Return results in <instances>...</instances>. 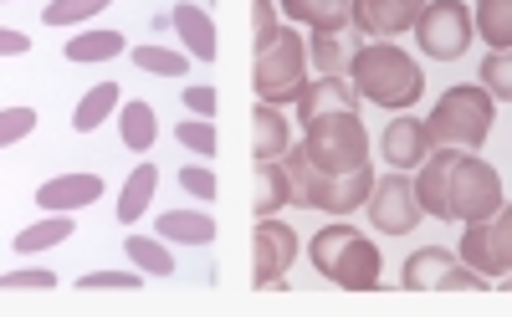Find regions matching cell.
Returning <instances> with one entry per match:
<instances>
[{"mask_svg":"<svg viewBox=\"0 0 512 317\" xmlns=\"http://www.w3.org/2000/svg\"><path fill=\"white\" fill-rule=\"evenodd\" d=\"M349 82L359 103H374L384 113H410L425 93V72L410 52H400L395 41H364L349 62Z\"/></svg>","mask_w":512,"mask_h":317,"instance_id":"1","label":"cell"},{"mask_svg":"<svg viewBox=\"0 0 512 317\" xmlns=\"http://www.w3.org/2000/svg\"><path fill=\"white\" fill-rule=\"evenodd\" d=\"M308 261H313L318 277H328L344 292L379 287V271H384V251L359 231V225H349L344 215H338L333 225H323V231L308 241Z\"/></svg>","mask_w":512,"mask_h":317,"instance_id":"2","label":"cell"},{"mask_svg":"<svg viewBox=\"0 0 512 317\" xmlns=\"http://www.w3.org/2000/svg\"><path fill=\"white\" fill-rule=\"evenodd\" d=\"M282 164H287V174H292L297 205L323 210V215H354V210H364V200H369V190H374V169H369V164H364V169H349V174H328V169H318V164L303 154V144H292V149L282 154Z\"/></svg>","mask_w":512,"mask_h":317,"instance_id":"3","label":"cell"},{"mask_svg":"<svg viewBox=\"0 0 512 317\" xmlns=\"http://www.w3.org/2000/svg\"><path fill=\"white\" fill-rule=\"evenodd\" d=\"M492 123H497V98L482 82H466V87L441 93V103L431 108V118H425L436 149H472V154L487 144Z\"/></svg>","mask_w":512,"mask_h":317,"instance_id":"4","label":"cell"},{"mask_svg":"<svg viewBox=\"0 0 512 317\" xmlns=\"http://www.w3.org/2000/svg\"><path fill=\"white\" fill-rule=\"evenodd\" d=\"M251 87H256V103H272V108L297 103V93L308 87V36H297L292 21L277 31L272 47L256 52Z\"/></svg>","mask_w":512,"mask_h":317,"instance_id":"5","label":"cell"},{"mask_svg":"<svg viewBox=\"0 0 512 317\" xmlns=\"http://www.w3.org/2000/svg\"><path fill=\"white\" fill-rule=\"evenodd\" d=\"M303 154L328 174L364 169L369 164V133H364L359 113H323V118L303 123Z\"/></svg>","mask_w":512,"mask_h":317,"instance_id":"6","label":"cell"},{"mask_svg":"<svg viewBox=\"0 0 512 317\" xmlns=\"http://www.w3.org/2000/svg\"><path fill=\"white\" fill-rule=\"evenodd\" d=\"M507 205V195H502V174L487 164V159H477L472 149H456V159H451V220H487V215H497Z\"/></svg>","mask_w":512,"mask_h":317,"instance_id":"7","label":"cell"},{"mask_svg":"<svg viewBox=\"0 0 512 317\" xmlns=\"http://www.w3.org/2000/svg\"><path fill=\"white\" fill-rule=\"evenodd\" d=\"M415 41L431 62H456L466 57V47L477 41V21L466 0H425V11L415 21Z\"/></svg>","mask_w":512,"mask_h":317,"instance_id":"8","label":"cell"},{"mask_svg":"<svg viewBox=\"0 0 512 317\" xmlns=\"http://www.w3.org/2000/svg\"><path fill=\"white\" fill-rule=\"evenodd\" d=\"M400 287H410V292H487L492 277H482L477 266H466V261H461L456 251H446V246H425V251L405 256Z\"/></svg>","mask_w":512,"mask_h":317,"instance_id":"9","label":"cell"},{"mask_svg":"<svg viewBox=\"0 0 512 317\" xmlns=\"http://www.w3.org/2000/svg\"><path fill=\"white\" fill-rule=\"evenodd\" d=\"M456 256L466 266H477L482 277H492V282L502 277V271H512V205H502L487 220H466Z\"/></svg>","mask_w":512,"mask_h":317,"instance_id":"10","label":"cell"},{"mask_svg":"<svg viewBox=\"0 0 512 317\" xmlns=\"http://www.w3.org/2000/svg\"><path fill=\"white\" fill-rule=\"evenodd\" d=\"M364 210H369V220H374L379 236H410L415 225H420V215H425L420 200H415V179H410L405 169L374 179V190H369Z\"/></svg>","mask_w":512,"mask_h":317,"instance_id":"11","label":"cell"},{"mask_svg":"<svg viewBox=\"0 0 512 317\" xmlns=\"http://www.w3.org/2000/svg\"><path fill=\"white\" fill-rule=\"evenodd\" d=\"M292 261H297V231L277 215H262L251 241V287H282Z\"/></svg>","mask_w":512,"mask_h":317,"instance_id":"12","label":"cell"},{"mask_svg":"<svg viewBox=\"0 0 512 317\" xmlns=\"http://www.w3.org/2000/svg\"><path fill=\"white\" fill-rule=\"evenodd\" d=\"M425 0H354V31L369 41H390L415 31Z\"/></svg>","mask_w":512,"mask_h":317,"instance_id":"13","label":"cell"},{"mask_svg":"<svg viewBox=\"0 0 512 317\" xmlns=\"http://www.w3.org/2000/svg\"><path fill=\"white\" fill-rule=\"evenodd\" d=\"M379 149H384V164H395V169H420L425 159H431V128H425V118H415V113H400L390 128H384V139H379Z\"/></svg>","mask_w":512,"mask_h":317,"instance_id":"14","label":"cell"},{"mask_svg":"<svg viewBox=\"0 0 512 317\" xmlns=\"http://www.w3.org/2000/svg\"><path fill=\"white\" fill-rule=\"evenodd\" d=\"M451 159H456V149H431V159H425L420 174H415L420 210L431 220H446V225H456L451 220Z\"/></svg>","mask_w":512,"mask_h":317,"instance_id":"15","label":"cell"},{"mask_svg":"<svg viewBox=\"0 0 512 317\" xmlns=\"http://www.w3.org/2000/svg\"><path fill=\"white\" fill-rule=\"evenodd\" d=\"M323 113H359V93L349 77H318L297 93V123H313Z\"/></svg>","mask_w":512,"mask_h":317,"instance_id":"16","label":"cell"},{"mask_svg":"<svg viewBox=\"0 0 512 317\" xmlns=\"http://www.w3.org/2000/svg\"><path fill=\"white\" fill-rule=\"evenodd\" d=\"M359 47H364V41H359L354 26L349 31H313L308 36V67L318 77H349V62H354Z\"/></svg>","mask_w":512,"mask_h":317,"instance_id":"17","label":"cell"},{"mask_svg":"<svg viewBox=\"0 0 512 317\" xmlns=\"http://www.w3.org/2000/svg\"><path fill=\"white\" fill-rule=\"evenodd\" d=\"M103 200V179L98 174H57L36 190V205L41 210H82V205H98Z\"/></svg>","mask_w":512,"mask_h":317,"instance_id":"18","label":"cell"},{"mask_svg":"<svg viewBox=\"0 0 512 317\" xmlns=\"http://www.w3.org/2000/svg\"><path fill=\"white\" fill-rule=\"evenodd\" d=\"M292 26L308 31H349L354 26V0H282Z\"/></svg>","mask_w":512,"mask_h":317,"instance_id":"19","label":"cell"},{"mask_svg":"<svg viewBox=\"0 0 512 317\" xmlns=\"http://www.w3.org/2000/svg\"><path fill=\"white\" fill-rule=\"evenodd\" d=\"M287 149H292V123H287V113L272 108V103H256V113H251V154H256V159H282Z\"/></svg>","mask_w":512,"mask_h":317,"instance_id":"20","label":"cell"},{"mask_svg":"<svg viewBox=\"0 0 512 317\" xmlns=\"http://www.w3.org/2000/svg\"><path fill=\"white\" fill-rule=\"evenodd\" d=\"M175 31H180V41H185V52L195 57V62H216V52H221V41H216V21H210L200 6H175Z\"/></svg>","mask_w":512,"mask_h":317,"instance_id":"21","label":"cell"},{"mask_svg":"<svg viewBox=\"0 0 512 317\" xmlns=\"http://www.w3.org/2000/svg\"><path fill=\"white\" fill-rule=\"evenodd\" d=\"M282 205H297L287 164L282 159H256V215H277Z\"/></svg>","mask_w":512,"mask_h":317,"instance_id":"22","label":"cell"},{"mask_svg":"<svg viewBox=\"0 0 512 317\" xmlns=\"http://www.w3.org/2000/svg\"><path fill=\"white\" fill-rule=\"evenodd\" d=\"M159 236L175 246H210L216 241V220L205 210H164L159 215Z\"/></svg>","mask_w":512,"mask_h":317,"instance_id":"23","label":"cell"},{"mask_svg":"<svg viewBox=\"0 0 512 317\" xmlns=\"http://www.w3.org/2000/svg\"><path fill=\"white\" fill-rule=\"evenodd\" d=\"M118 82H93V93H82L77 108H72V128L77 133H98L113 113H118Z\"/></svg>","mask_w":512,"mask_h":317,"instance_id":"24","label":"cell"},{"mask_svg":"<svg viewBox=\"0 0 512 317\" xmlns=\"http://www.w3.org/2000/svg\"><path fill=\"white\" fill-rule=\"evenodd\" d=\"M118 133H123L128 154H149V149H154V139H159V123H154V103H144V98L123 103V108H118Z\"/></svg>","mask_w":512,"mask_h":317,"instance_id":"25","label":"cell"},{"mask_svg":"<svg viewBox=\"0 0 512 317\" xmlns=\"http://www.w3.org/2000/svg\"><path fill=\"white\" fill-rule=\"evenodd\" d=\"M62 241H72V215H67V210H47L36 225L16 231V251H21V256L52 251V246H62Z\"/></svg>","mask_w":512,"mask_h":317,"instance_id":"26","label":"cell"},{"mask_svg":"<svg viewBox=\"0 0 512 317\" xmlns=\"http://www.w3.org/2000/svg\"><path fill=\"white\" fill-rule=\"evenodd\" d=\"M62 52H67V62H113L128 52V41H123V31L98 26V31H77Z\"/></svg>","mask_w":512,"mask_h":317,"instance_id":"27","label":"cell"},{"mask_svg":"<svg viewBox=\"0 0 512 317\" xmlns=\"http://www.w3.org/2000/svg\"><path fill=\"white\" fill-rule=\"evenodd\" d=\"M154 190H159V169L154 164H134V174L123 179V195H118V220L134 225L154 205Z\"/></svg>","mask_w":512,"mask_h":317,"instance_id":"28","label":"cell"},{"mask_svg":"<svg viewBox=\"0 0 512 317\" xmlns=\"http://www.w3.org/2000/svg\"><path fill=\"white\" fill-rule=\"evenodd\" d=\"M472 21H477V36L487 41L492 52H507L512 47V0H477Z\"/></svg>","mask_w":512,"mask_h":317,"instance_id":"29","label":"cell"},{"mask_svg":"<svg viewBox=\"0 0 512 317\" xmlns=\"http://www.w3.org/2000/svg\"><path fill=\"white\" fill-rule=\"evenodd\" d=\"M123 256H128V266H139L144 277H175V256L164 251V236H128L123 241Z\"/></svg>","mask_w":512,"mask_h":317,"instance_id":"30","label":"cell"},{"mask_svg":"<svg viewBox=\"0 0 512 317\" xmlns=\"http://www.w3.org/2000/svg\"><path fill=\"white\" fill-rule=\"evenodd\" d=\"M190 52H175V47H134V67L139 72H154V77H185L190 72Z\"/></svg>","mask_w":512,"mask_h":317,"instance_id":"31","label":"cell"},{"mask_svg":"<svg viewBox=\"0 0 512 317\" xmlns=\"http://www.w3.org/2000/svg\"><path fill=\"white\" fill-rule=\"evenodd\" d=\"M175 139H180L190 154H200V159H216V154H221V133H216V123H210V118H185V123H175Z\"/></svg>","mask_w":512,"mask_h":317,"instance_id":"32","label":"cell"},{"mask_svg":"<svg viewBox=\"0 0 512 317\" xmlns=\"http://www.w3.org/2000/svg\"><path fill=\"white\" fill-rule=\"evenodd\" d=\"M108 6L113 0H47V6H41V21L47 26H77V21H93Z\"/></svg>","mask_w":512,"mask_h":317,"instance_id":"33","label":"cell"},{"mask_svg":"<svg viewBox=\"0 0 512 317\" xmlns=\"http://www.w3.org/2000/svg\"><path fill=\"white\" fill-rule=\"evenodd\" d=\"M482 87H487L497 103H512V47L507 52H492L482 62Z\"/></svg>","mask_w":512,"mask_h":317,"instance_id":"34","label":"cell"},{"mask_svg":"<svg viewBox=\"0 0 512 317\" xmlns=\"http://www.w3.org/2000/svg\"><path fill=\"white\" fill-rule=\"evenodd\" d=\"M36 133V108L16 103V108H0V149H11L21 139H31Z\"/></svg>","mask_w":512,"mask_h":317,"instance_id":"35","label":"cell"},{"mask_svg":"<svg viewBox=\"0 0 512 317\" xmlns=\"http://www.w3.org/2000/svg\"><path fill=\"white\" fill-rule=\"evenodd\" d=\"M82 292H139L144 287V271H88V277L77 282Z\"/></svg>","mask_w":512,"mask_h":317,"instance_id":"36","label":"cell"},{"mask_svg":"<svg viewBox=\"0 0 512 317\" xmlns=\"http://www.w3.org/2000/svg\"><path fill=\"white\" fill-rule=\"evenodd\" d=\"M180 190H185L190 200H200V205H216V195H221L216 169H205V164H185V169H180Z\"/></svg>","mask_w":512,"mask_h":317,"instance_id":"37","label":"cell"},{"mask_svg":"<svg viewBox=\"0 0 512 317\" xmlns=\"http://www.w3.org/2000/svg\"><path fill=\"white\" fill-rule=\"evenodd\" d=\"M57 287V277L47 266H21V271H0V292H47Z\"/></svg>","mask_w":512,"mask_h":317,"instance_id":"38","label":"cell"},{"mask_svg":"<svg viewBox=\"0 0 512 317\" xmlns=\"http://www.w3.org/2000/svg\"><path fill=\"white\" fill-rule=\"evenodd\" d=\"M251 31H256V52L272 47L282 21H277V0H251Z\"/></svg>","mask_w":512,"mask_h":317,"instance_id":"39","label":"cell"},{"mask_svg":"<svg viewBox=\"0 0 512 317\" xmlns=\"http://www.w3.org/2000/svg\"><path fill=\"white\" fill-rule=\"evenodd\" d=\"M185 113H190V118H210V123H216V113H221V98H216V87H205V82H190V87H185Z\"/></svg>","mask_w":512,"mask_h":317,"instance_id":"40","label":"cell"},{"mask_svg":"<svg viewBox=\"0 0 512 317\" xmlns=\"http://www.w3.org/2000/svg\"><path fill=\"white\" fill-rule=\"evenodd\" d=\"M31 52V36L16 26H0V57H26Z\"/></svg>","mask_w":512,"mask_h":317,"instance_id":"41","label":"cell"},{"mask_svg":"<svg viewBox=\"0 0 512 317\" xmlns=\"http://www.w3.org/2000/svg\"><path fill=\"white\" fill-rule=\"evenodd\" d=\"M497 282H502V292H512V271H502V277H497Z\"/></svg>","mask_w":512,"mask_h":317,"instance_id":"42","label":"cell"},{"mask_svg":"<svg viewBox=\"0 0 512 317\" xmlns=\"http://www.w3.org/2000/svg\"><path fill=\"white\" fill-rule=\"evenodd\" d=\"M0 6H11V0H0Z\"/></svg>","mask_w":512,"mask_h":317,"instance_id":"43","label":"cell"}]
</instances>
